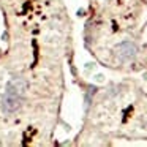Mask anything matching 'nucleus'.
Returning <instances> with one entry per match:
<instances>
[{"mask_svg":"<svg viewBox=\"0 0 147 147\" xmlns=\"http://www.w3.org/2000/svg\"><path fill=\"white\" fill-rule=\"evenodd\" d=\"M138 54V48L134 43L131 41H123L120 45L115 46V55L120 62H130L136 57Z\"/></svg>","mask_w":147,"mask_h":147,"instance_id":"obj_1","label":"nucleus"},{"mask_svg":"<svg viewBox=\"0 0 147 147\" xmlns=\"http://www.w3.org/2000/svg\"><path fill=\"white\" fill-rule=\"evenodd\" d=\"M2 106H3V111L7 114H13L22 106V95L7 92L3 96V101H2Z\"/></svg>","mask_w":147,"mask_h":147,"instance_id":"obj_2","label":"nucleus"},{"mask_svg":"<svg viewBox=\"0 0 147 147\" xmlns=\"http://www.w3.org/2000/svg\"><path fill=\"white\" fill-rule=\"evenodd\" d=\"M27 87H29V84H27L26 79H22V78H13V79L7 84V92L8 93L24 95L26 90H27Z\"/></svg>","mask_w":147,"mask_h":147,"instance_id":"obj_3","label":"nucleus"}]
</instances>
